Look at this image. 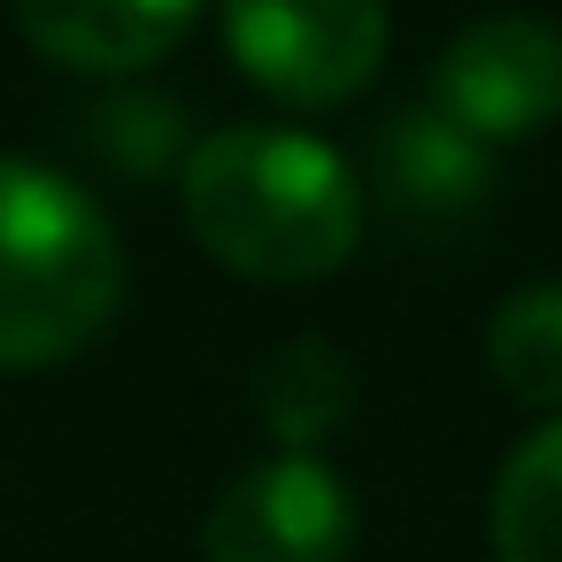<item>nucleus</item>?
<instances>
[{"label": "nucleus", "mask_w": 562, "mask_h": 562, "mask_svg": "<svg viewBox=\"0 0 562 562\" xmlns=\"http://www.w3.org/2000/svg\"><path fill=\"white\" fill-rule=\"evenodd\" d=\"M178 209L193 239L262 285H308L362 239L355 162L293 124H224L178 162Z\"/></svg>", "instance_id": "f257e3e1"}, {"label": "nucleus", "mask_w": 562, "mask_h": 562, "mask_svg": "<svg viewBox=\"0 0 562 562\" xmlns=\"http://www.w3.org/2000/svg\"><path fill=\"white\" fill-rule=\"evenodd\" d=\"M124 301V239L109 209L55 162L0 155V370L70 362Z\"/></svg>", "instance_id": "f03ea898"}, {"label": "nucleus", "mask_w": 562, "mask_h": 562, "mask_svg": "<svg viewBox=\"0 0 562 562\" xmlns=\"http://www.w3.org/2000/svg\"><path fill=\"white\" fill-rule=\"evenodd\" d=\"M385 0H224L232 63L293 109L355 101L385 63Z\"/></svg>", "instance_id": "7ed1b4c3"}, {"label": "nucleus", "mask_w": 562, "mask_h": 562, "mask_svg": "<svg viewBox=\"0 0 562 562\" xmlns=\"http://www.w3.org/2000/svg\"><path fill=\"white\" fill-rule=\"evenodd\" d=\"M355 493L324 454L247 462L201 516V562H347Z\"/></svg>", "instance_id": "20e7f679"}, {"label": "nucleus", "mask_w": 562, "mask_h": 562, "mask_svg": "<svg viewBox=\"0 0 562 562\" xmlns=\"http://www.w3.org/2000/svg\"><path fill=\"white\" fill-rule=\"evenodd\" d=\"M439 116H454L470 139H531L562 116V24L501 9L462 24L439 63H431V93Z\"/></svg>", "instance_id": "39448f33"}, {"label": "nucleus", "mask_w": 562, "mask_h": 562, "mask_svg": "<svg viewBox=\"0 0 562 562\" xmlns=\"http://www.w3.org/2000/svg\"><path fill=\"white\" fill-rule=\"evenodd\" d=\"M370 186L393 216L431 232V224H462L485 201L493 162H485V139H470L454 116H439L431 101H401L370 132Z\"/></svg>", "instance_id": "423d86ee"}, {"label": "nucleus", "mask_w": 562, "mask_h": 562, "mask_svg": "<svg viewBox=\"0 0 562 562\" xmlns=\"http://www.w3.org/2000/svg\"><path fill=\"white\" fill-rule=\"evenodd\" d=\"M9 16L55 70L124 86L193 32L201 0H9Z\"/></svg>", "instance_id": "0eeeda50"}, {"label": "nucleus", "mask_w": 562, "mask_h": 562, "mask_svg": "<svg viewBox=\"0 0 562 562\" xmlns=\"http://www.w3.org/2000/svg\"><path fill=\"white\" fill-rule=\"evenodd\" d=\"M255 408L278 439V454H316L355 416V362L324 331H293L255 370Z\"/></svg>", "instance_id": "6e6552de"}, {"label": "nucleus", "mask_w": 562, "mask_h": 562, "mask_svg": "<svg viewBox=\"0 0 562 562\" xmlns=\"http://www.w3.org/2000/svg\"><path fill=\"white\" fill-rule=\"evenodd\" d=\"M493 562H562V416L508 447L485 501Z\"/></svg>", "instance_id": "1a4fd4ad"}, {"label": "nucleus", "mask_w": 562, "mask_h": 562, "mask_svg": "<svg viewBox=\"0 0 562 562\" xmlns=\"http://www.w3.org/2000/svg\"><path fill=\"white\" fill-rule=\"evenodd\" d=\"M70 132H78V147H86L101 170H116V178H162V170H178V162L193 155L186 109H178V93H162V86H109V93H93Z\"/></svg>", "instance_id": "9d476101"}, {"label": "nucleus", "mask_w": 562, "mask_h": 562, "mask_svg": "<svg viewBox=\"0 0 562 562\" xmlns=\"http://www.w3.org/2000/svg\"><path fill=\"white\" fill-rule=\"evenodd\" d=\"M485 362L524 408L562 416V278H531L485 316Z\"/></svg>", "instance_id": "9b49d317"}]
</instances>
